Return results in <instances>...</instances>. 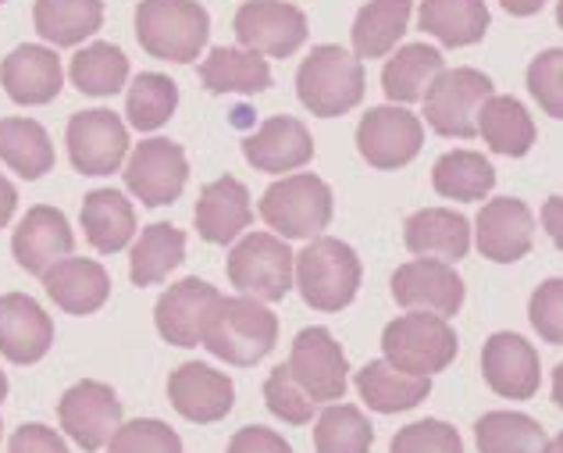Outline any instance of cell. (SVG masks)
<instances>
[{"label":"cell","mask_w":563,"mask_h":453,"mask_svg":"<svg viewBox=\"0 0 563 453\" xmlns=\"http://www.w3.org/2000/svg\"><path fill=\"white\" fill-rule=\"evenodd\" d=\"M278 343V318L254 297H221L207 321L203 346L235 368H254Z\"/></svg>","instance_id":"1"},{"label":"cell","mask_w":563,"mask_h":453,"mask_svg":"<svg viewBox=\"0 0 563 453\" xmlns=\"http://www.w3.org/2000/svg\"><path fill=\"white\" fill-rule=\"evenodd\" d=\"M207 36H211V14L197 0H140L136 40L157 62H197Z\"/></svg>","instance_id":"2"},{"label":"cell","mask_w":563,"mask_h":453,"mask_svg":"<svg viewBox=\"0 0 563 453\" xmlns=\"http://www.w3.org/2000/svg\"><path fill=\"white\" fill-rule=\"evenodd\" d=\"M296 97L318 119H339L364 100V65L335 43H321L296 71Z\"/></svg>","instance_id":"3"},{"label":"cell","mask_w":563,"mask_h":453,"mask_svg":"<svg viewBox=\"0 0 563 453\" xmlns=\"http://www.w3.org/2000/svg\"><path fill=\"white\" fill-rule=\"evenodd\" d=\"M361 257L350 243L332 236H314L296 254V286L303 303L314 311H343L357 300L361 289Z\"/></svg>","instance_id":"4"},{"label":"cell","mask_w":563,"mask_h":453,"mask_svg":"<svg viewBox=\"0 0 563 453\" xmlns=\"http://www.w3.org/2000/svg\"><path fill=\"white\" fill-rule=\"evenodd\" d=\"M382 354L389 364H396L399 372L432 378L439 372H446L453 357L461 354V340H456L450 318L410 311L385 325Z\"/></svg>","instance_id":"5"},{"label":"cell","mask_w":563,"mask_h":453,"mask_svg":"<svg viewBox=\"0 0 563 453\" xmlns=\"http://www.w3.org/2000/svg\"><path fill=\"white\" fill-rule=\"evenodd\" d=\"M261 218L282 240H314L332 222V189L310 172L286 175L264 189Z\"/></svg>","instance_id":"6"},{"label":"cell","mask_w":563,"mask_h":453,"mask_svg":"<svg viewBox=\"0 0 563 453\" xmlns=\"http://www.w3.org/2000/svg\"><path fill=\"white\" fill-rule=\"evenodd\" d=\"M496 97L493 79L478 68H453L428 86L424 93V122L435 129L439 136L471 140L478 136L482 108Z\"/></svg>","instance_id":"7"},{"label":"cell","mask_w":563,"mask_h":453,"mask_svg":"<svg viewBox=\"0 0 563 453\" xmlns=\"http://www.w3.org/2000/svg\"><path fill=\"white\" fill-rule=\"evenodd\" d=\"M296 279V254L282 236L272 232H250L243 243L232 246L229 254V283L243 297H254L261 303L286 300Z\"/></svg>","instance_id":"8"},{"label":"cell","mask_w":563,"mask_h":453,"mask_svg":"<svg viewBox=\"0 0 563 453\" xmlns=\"http://www.w3.org/2000/svg\"><path fill=\"white\" fill-rule=\"evenodd\" d=\"M289 372L314 404H335L346 397L350 364L343 346L324 325H310L296 335L289 350Z\"/></svg>","instance_id":"9"},{"label":"cell","mask_w":563,"mask_h":453,"mask_svg":"<svg viewBox=\"0 0 563 453\" xmlns=\"http://www.w3.org/2000/svg\"><path fill=\"white\" fill-rule=\"evenodd\" d=\"M232 29L235 40L261 57H292L307 43V14L286 0H246Z\"/></svg>","instance_id":"10"},{"label":"cell","mask_w":563,"mask_h":453,"mask_svg":"<svg viewBox=\"0 0 563 453\" xmlns=\"http://www.w3.org/2000/svg\"><path fill=\"white\" fill-rule=\"evenodd\" d=\"M125 186L146 208H165L183 197L189 183V161L186 151L172 140H143L136 151L129 154L125 165Z\"/></svg>","instance_id":"11"},{"label":"cell","mask_w":563,"mask_h":453,"mask_svg":"<svg viewBox=\"0 0 563 453\" xmlns=\"http://www.w3.org/2000/svg\"><path fill=\"white\" fill-rule=\"evenodd\" d=\"M424 147V125L407 108H372L357 125V151L372 168L396 172Z\"/></svg>","instance_id":"12"},{"label":"cell","mask_w":563,"mask_h":453,"mask_svg":"<svg viewBox=\"0 0 563 453\" xmlns=\"http://www.w3.org/2000/svg\"><path fill=\"white\" fill-rule=\"evenodd\" d=\"M57 418H62V429L76 440V446L97 453L111 443V435L122 426V400L114 397L111 386L82 378L57 400Z\"/></svg>","instance_id":"13"},{"label":"cell","mask_w":563,"mask_h":453,"mask_svg":"<svg viewBox=\"0 0 563 453\" xmlns=\"http://www.w3.org/2000/svg\"><path fill=\"white\" fill-rule=\"evenodd\" d=\"M68 157L82 175H111L122 168L129 154V129L114 111H79L68 122Z\"/></svg>","instance_id":"14"},{"label":"cell","mask_w":563,"mask_h":453,"mask_svg":"<svg viewBox=\"0 0 563 453\" xmlns=\"http://www.w3.org/2000/svg\"><path fill=\"white\" fill-rule=\"evenodd\" d=\"M485 386L503 400H531L542 386L539 350L517 332H496L482 346Z\"/></svg>","instance_id":"15"},{"label":"cell","mask_w":563,"mask_h":453,"mask_svg":"<svg viewBox=\"0 0 563 453\" xmlns=\"http://www.w3.org/2000/svg\"><path fill=\"white\" fill-rule=\"evenodd\" d=\"M393 297L407 311H428L439 318H453L464 307V279L446 261L418 257L399 265L393 275Z\"/></svg>","instance_id":"16"},{"label":"cell","mask_w":563,"mask_h":453,"mask_svg":"<svg viewBox=\"0 0 563 453\" xmlns=\"http://www.w3.org/2000/svg\"><path fill=\"white\" fill-rule=\"evenodd\" d=\"M474 240H478L482 257L496 265H514L531 254L536 243V214L525 200L517 197H496L474 218Z\"/></svg>","instance_id":"17"},{"label":"cell","mask_w":563,"mask_h":453,"mask_svg":"<svg viewBox=\"0 0 563 453\" xmlns=\"http://www.w3.org/2000/svg\"><path fill=\"white\" fill-rule=\"evenodd\" d=\"M218 303H221V294L211 283L183 279L157 297L154 325L172 346H203L207 321H211Z\"/></svg>","instance_id":"18"},{"label":"cell","mask_w":563,"mask_h":453,"mask_svg":"<svg viewBox=\"0 0 563 453\" xmlns=\"http://www.w3.org/2000/svg\"><path fill=\"white\" fill-rule=\"evenodd\" d=\"M168 400L186 421L214 426L235 404V386L225 372H214L211 364L186 361L168 375Z\"/></svg>","instance_id":"19"},{"label":"cell","mask_w":563,"mask_h":453,"mask_svg":"<svg viewBox=\"0 0 563 453\" xmlns=\"http://www.w3.org/2000/svg\"><path fill=\"white\" fill-rule=\"evenodd\" d=\"M71 251H76V232H71L68 218L57 208H47V203L29 208L11 240L14 261H19L29 275H40V279L47 275V268H54L57 261H65Z\"/></svg>","instance_id":"20"},{"label":"cell","mask_w":563,"mask_h":453,"mask_svg":"<svg viewBox=\"0 0 563 453\" xmlns=\"http://www.w3.org/2000/svg\"><path fill=\"white\" fill-rule=\"evenodd\" d=\"M0 86L22 108H43L62 93L65 71L62 57L40 43H22L0 62Z\"/></svg>","instance_id":"21"},{"label":"cell","mask_w":563,"mask_h":453,"mask_svg":"<svg viewBox=\"0 0 563 453\" xmlns=\"http://www.w3.org/2000/svg\"><path fill=\"white\" fill-rule=\"evenodd\" d=\"M54 346V321L29 294L0 297V354L11 364H36Z\"/></svg>","instance_id":"22"},{"label":"cell","mask_w":563,"mask_h":453,"mask_svg":"<svg viewBox=\"0 0 563 453\" xmlns=\"http://www.w3.org/2000/svg\"><path fill=\"white\" fill-rule=\"evenodd\" d=\"M243 157L254 165L257 172H296L310 165L314 157V140H310L307 125L292 114H278L268 119L254 136L243 140Z\"/></svg>","instance_id":"23"},{"label":"cell","mask_w":563,"mask_h":453,"mask_svg":"<svg viewBox=\"0 0 563 453\" xmlns=\"http://www.w3.org/2000/svg\"><path fill=\"white\" fill-rule=\"evenodd\" d=\"M254 222V208H250V189L235 179V175H221V179L207 183L197 200V232L207 243H232L243 229Z\"/></svg>","instance_id":"24"},{"label":"cell","mask_w":563,"mask_h":453,"mask_svg":"<svg viewBox=\"0 0 563 453\" xmlns=\"http://www.w3.org/2000/svg\"><path fill=\"white\" fill-rule=\"evenodd\" d=\"M47 297L68 314H97L111 297V275L90 257H65L43 275Z\"/></svg>","instance_id":"25"},{"label":"cell","mask_w":563,"mask_h":453,"mask_svg":"<svg viewBox=\"0 0 563 453\" xmlns=\"http://www.w3.org/2000/svg\"><path fill=\"white\" fill-rule=\"evenodd\" d=\"M404 240L413 257H432L456 265L471 251V225L464 214H456L450 208H424L407 218Z\"/></svg>","instance_id":"26"},{"label":"cell","mask_w":563,"mask_h":453,"mask_svg":"<svg viewBox=\"0 0 563 453\" xmlns=\"http://www.w3.org/2000/svg\"><path fill=\"white\" fill-rule=\"evenodd\" d=\"M357 393L372 411L399 415V411H410V407L428 400V393H432V378L407 375L389 361H367L357 372Z\"/></svg>","instance_id":"27"},{"label":"cell","mask_w":563,"mask_h":453,"mask_svg":"<svg viewBox=\"0 0 563 453\" xmlns=\"http://www.w3.org/2000/svg\"><path fill=\"white\" fill-rule=\"evenodd\" d=\"M200 82L211 93H264L272 86L268 57L246 47H214L200 65Z\"/></svg>","instance_id":"28"},{"label":"cell","mask_w":563,"mask_h":453,"mask_svg":"<svg viewBox=\"0 0 563 453\" xmlns=\"http://www.w3.org/2000/svg\"><path fill=\"white\" fill-rule=\"evenodd\" d=\"M82 229L93 251L118 254L136 236V211L118 189H93L82 200Z\"/></svg>","instance_id":"29"},{"label":"cell","mask_w":563,"mask_h":453,"mask_svg":"<svg viewBox=\"0 0 563 453\" xmlns=\"http://www.w3.org/2000/svg\"><path fill=\"white\" fill-rule=\"evenodd\" d=\"M442 71H446V57L435 47H424V43H410V47L396 51L382 68V90L396 104H413V100H424L428 86H432Z\"/></svg>","instance_id":"30"},{"label":"cell","mask_w":563,"mask_h":453,"mask_svg":"<svg viewBox=\"0 0 563 453\" xmlns=\"http://www.w3.org/2000/svg\"><path fill=\"white\" fill-rule=\"evenodd\" d=\"M36 33L54 47H79L103 25L100 0H36Z\"/></svg>","instance_id":"31"},{"label":"cell","mask_w":563,"mask_h":453,"mask_svg":"<svg viewBox=\"0 0 563 453\" xmlns=\"http://www.w3.org/2000/svg\"><path fill=\"white\" fill-rule=\"evenodd\" d=\"M0 161L25 183H36L54 168L57 157L47 129L36 119H4L0 122Z\"/></svg>","instance_id":"32"},{"label":"cell","mask_w":563,"mask_h":453,"mask_svg":"<svg viewBox=\"0 0 563 453\" xmlns=\"http://www.w3.org/2000/svg\"><path fill=\"white\" fill-rule=\"evenodd\" d=\"M186 261V232L168 222H154L140 232L136 246H132L129 275L136 286H157L168 279Z\"/></svg>","instance_id":"33"},{"label":"cell","mask_w":563,"mask_h":453,"mask_svg":"<svg viewBox=\"0 0 563 453\" xmlns=\"http://www.w3.org/2000/svg\"><path fill=\"white\" fill-rule=\"evenodd\" d=\"M410 25V0H367L353 22V54L357 57H385Z\"/></svg>","instance_id":"34"},{"label":"cell","mask_w":563,"mask_h":453,"mask_svg":"<svg viewBox=\"0 0 563 453\" xmlns=\"http://www.w3.org/2000/svg\"><path fill=\"white\" fill-rule=\"evenodd\" d=\"M478 133L488 143V151L503 157H525L536 147V122L517 97H493L482 108Z\"/></svg>","instance_id":"35"},{"label":"cell","mask_w":563,"mask_h":453,"mask_svg":"<svg viewBox=\"0 0 563 453\" xmlns=\"http://www.w3.org/2000/svg\"><path fill=\"white\" fill-rule=\"evenodd\" d=\"M421 29L446 47H471L488 29L485 0H421Z\"/></svg>","instance_id":"36"},{"label":"cell","mask_w":563,"mask_h":453,"mask_svg":"<svg viewBox=\"0 0 563 453\" xmlns=\"http://www.w3.org/2000/svg\"><path fill=\"white\" fill-rule=\"evenodd\" d=\"M432 186L439 197L446 200H482L493 194L496 186V168L488 165V157L474 151H450L435 161L432 168Z\"/></svg>","instance_id":"37"},{"label":"cell","mask_w":563,"mask_h":453,"mask_svg":"<svg viewBox=\"0 0 563 453\" xmlns=\"http://www.w3.org/2000/svg\"><path fill=\"white\" fill-rule=\"evenodd\" d=\"M478 453H542L545 429L521 411H488L474 426Z\"/></svg>","instance_id":"38"},{"label":"cell","mask_w":563,"mask_h":453,"mask_svg":"<svg viewBox=\"0 0 563 453\" xmlns=\"http://www.w3.org/2000/svg\"><path fill=\"white\" fill-rule=\"evenodd\" d=\"M68 76L86 97H114L129 82V57L114 43H90L71 57Z\"/></svg>","instance_id":"39"},{"label":"cell","mask_w":563,"mask_h":453,"mask_svg":"<svg viewBox=\"0 0 563 453\" xmlns=\"http://www.w3.org/2000/svg\"><path fill=\"white\" fill-rule=\"evenodd\" d=\"M375 426L353 404L324 407L314 426V450L318 453H372Z\"/></svg>","instance_id":"40"},{"label":"cell","mask_w":563,"mask_h":453,"mask_svg":"<svg viewBox=\"0 0 563 453\" xmlns=\"http://www.w3.org/2000/svg\"><path fill=\"white\" fill-rule=\"evenodd\" d=\"M175 108H179V86H175V79L161 76V71H140V79L132 82L125 100L129 125L140 129V133H154V129L172 119Z\"/></svg>","instance_id":"41"},{"label":"cell","mask_w":563,"mask_h":453,"mask_svg":"<svg viewBox=\"0 0 563 453\" xmlns=\"http://www.w3.org/2000/svg\"><path fill=\"white\" fill-rule=\"evenodd\" d=\"M108 453H183V440L165 421L136 418V421L118 426V432L108 443Z\"/></svg>","instance_id":"42"},{"label":"cell","mask_w":563,"mask_h":453,"mask_svg":"<svg viewBox=\"0 0 563 453\" xmlns=\"http://www.w3.org/2000/svg\"><path fill=\"white\" fill-rule=\"evenodd\" d=\"M264 404H268V411L275 418L289 421V426H307V421L314 418V400H310L300 389V383L292 378L289 364H278V368L264 378Z\"/></svg>","instance_id":"43"},{"label":"cell","mask_w":563,"mask_h":453,"mask_svg":"<svg viewBox=\"0 0 563 453\" xmlns=\"http://www.w3.org/2000/svg\"><path fill=\"white\" fill-rule=\"evenodd\" d=\"M389 453H464V440L446 421L424 418V421H413L407 429H399L393 435Z\"/></svg>","instance_id":"44"},{"label":"cell","mask_w":563,"mask_h":453,"mask_svg":"<svg viewBox=\"0 0 563 453\" xmlns=\"http://www.w3.org/2000/svg\"><path fill=\"white\" fill-rule=\"evenodd\" d=\"M528 93L550 119L563 122V47L542 51L528 65Z\"/></svg>","instance_id":"45"},{"label":"cell","mask_w":563,"mask_h":453,"mask_svg":"<svg viewBox=\"0 0 563 453\" xmlns=\"http://www.w3.org/2000/svg\"><path fill=\"white\" fill-rule=\"evenodd\" d=\"M531 329L542 343L563 346V279H545L528 303Z\"/></svg>","instance_id":"46"},{"label":"cell","mask_w":563,"mask_h":453,"mask_svg":"<svg viewBox=\"0 0 563 453\" xmlns=\"http://www.w3.org/2000/svg\"><path fill=\"white\" fill-rule=\"evenodd\" d=\"M225 453H292L289 440H282V432L264 426H246L229 440Z\"/></svg>","instance_id":"47"},{"label":"cell","mask_w":563,"mask_h":453,"mask_svg":"<svg viewBox=\"0 0 563 453\" xmlns=\"http://www.w3.org/2000/svg\"><path fill=\"white\" fill-rule=\"evenodd\" d=\"M8 453H68L65 440L47 426H22L14 429Z\"/></svg>","instance_id":"48"},{"label":"cell","mask_w":563,"mask_h":453,"mask_svg":"<svg viewBox=\"0 0 563 453\" xmlns=\"http://www.w3.org/2000/svg\"><path fill=\"white\" fill-rule=\"evenodd\" d=\"M542 225L550 232V240L563 251V197H550L542 203Z\"/></svg>","instance_id":"49"},{"label":"cell","mask_w":563,"mask_h":453,"mask_svg":"<svg viewBox=\"0 0 563 453\" xmlns=\"http://www.w3.org/2000/svg\"><path fill=\"white\" fill-rule=\"evenodd\" d=\"M14 208H19V189H14L4 175H0V229L11 222Z\"/></svg>","instance_id":"50"},{"label":"cell","mask_w":563,"mask_h":453,"mask_svg":"<svg viewBox=\"0 0 563 453\" xmlns=\"http://www.w3.org/2000/svg\"><path fill=\"white\" fill-rule=\"evenodd\" d=\"M499 4L517 19H528V14H539L545 8V0H499Z\"/></svg>","instance_id":"51"},{"label":"cell","mask_w":563,"mask_h":453,"mask_svg":"<svg viewBox=\"0 0 563 453\" xmlns=\"http://www.w3.org/2000/svg\"><path fill=\"white\" fill-rule=\"evenodd\" d=\"M553 400H556V407L563 411V361L556 364V372H553Z\"/></svg>","instance_id":"52"},{"label":"cell","mask_w":563,"mask_h":453,"mask_svg":"<svg viewBox=\"0 0 563 453\" xmlns=\"http://www.w3.org/2000/svg\"><path fill=\"white\" fill-rule=\"evenodd\" d=\"M542 453H563V432H560V435H553V440L545 443V450H542Z\"/></svg>","instance_id":"53"},{"label":"cell","mask_w":563,"mask_h":453,"mask_svg":"<svg viewBox=\"0 0 563 453\" xmlns=\"http://www.w3.org/2000/svg\"><path fill=\"white\" fill-rule=\"evenodd\" d=\"M8 397V378H4V372H0V400Z\"/></svg>","instance_id":"54"},{"label":"cell","mask_w":563,"mask_h":453,"mask_svg":"<svg viewBox=\"0 0 563 453\" xmlns=\"http://www.w3.org/2000/svg\"><path fill=\"white\" fill-rule=\"evenodd\" d=\"M556 22H560V29H563V0H556Z\"/></svg>","instance_id":"55"},{"label":"cell","mask_w":563,"mask_h":453,"mask_svg":"<svg viewBox=\"0 0 563 453\" xmlns=\"http://www.w3.org/2000/svg\"><path fill=\"white\" fill-rule=\"evenodd\" d=\"M0 435H4V421H0Z\"/></svg>","instance_id":"56"},{"label":"cell","mask_w":563,"mask_h":453,"mask_svg":"<svg viewBox=\"0 0 563 453\" xmlns=\"http://www.w3.org/2000/svg\"><path fill=\"white\" fill-rule=\"evenodd\" d=\"M0 4H4V0H0Z\"/></svg>","instance_id":"57"}]
</instances>
